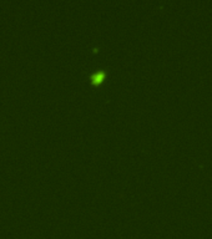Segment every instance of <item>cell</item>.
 Masks as SVG:
<instances>
[{
  "label": "cell",
  "instance_id": "1",
  "mask_svg": "<svg viewBox=\"0 0 212 239\" xmlns=\"http://www.w3.org/2000/svg\"><path fill=\"white\" fill-rule=\"evenodd\" d=\"M104 76H105L104 72H99V73H96V75L92 77V81H94V82H100V81L104 79Z\"/></svg>",
  "mask_w": 212,
  "mask_h": 239
}]
</instances>
